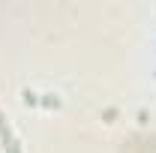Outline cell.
Listing matches in <instances>:
<instances>
[{"instance_id": "1", "label": "cell", "mask_w": 156, "mask_h": 153, "mask_svg": "<svg viewBox=\"0 0 156 153\" xmlns=\"http://www.w3.org/2000/svg\"><path fill=\"white\" fill-rule=\"evenodd\" d=\"M0 135H3V144H6L9 153H21L18 144H15V138H12V132H9V126H3V117H0Z\"/></svg>"}]
</instances>
